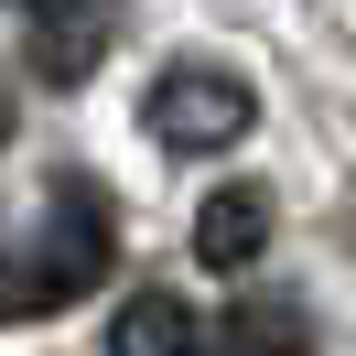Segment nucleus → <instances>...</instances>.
<instances>
[{"label": "nucleus", "mask_w": 356, "mask_h": 356, "mask_svg": "<svg viewBox=\"0 0 356 356\" xmlns=\"http://www.w3.org/2000/svg\"><path fill=\"white\" fill-rule=\"evenodd\" d=\"M0 119H11V108H0Z\"/></svg>", "instance_id": "0eeeda50"}, {"label": "nucleus", "mask_w": 356, "mask_h": 356, "mask_svg": "<svg viewBox=\"0 0 356 356\" xmlns=\"http://www.w3.org/2000/svg\"><path fill=\"white\" fill-rule=\"evenodd\" d=\"M238 346H248V356H302V324H291L281 302H248V313H238Z\"/></svg>", "instance_id": "39448f33"}, {"label": "nucleus", "mask_w": 356, "mask_h": 356, "mask_svg": "<svg viewBox=\"0 0 356 356\" xmlns=\"http://www.w3.org/2000/svg\"><path fill=\"white\" fill-rule=\"evenodd\" d=\"M140 130H152L173 162H216V152H238V140L259 130V87H248L238 65H216V54H184V65L152 76Z\"/></svg>", "instance_id": "f03ea898"}, {"label": "nucleus", "mask_w": 356, "mask_h": 356, "mask_svg": "<svg viewBox=\"0 0 356 356\" xmlns=\"http://www.w3.org/2000/svg\"><path fill=\"white\" fill-rule=\"evenodd\" d=\"M270 184H216V195L195 205V259L205 270H259V248H270Z\"/></svg>", "instance_id": "7ed1b4c3"}, {"label": "nucleus", "mask_w": 356, "mask_h": 356, "mask_svg": "<svg viewBox=\"0 0 356 356\" xmlns=\"http://www.w3.org/2000/svg\"><path fill=\"white\" fill-rule=\"evenodd\" d=\"M97 281H108V205H97L87 184H65V195L44 205V227L0 259V324L65 313V302H87Z\"/></svg>", "instance_id": "f257e3e1"}, {"label": "nucleus", "mask_w": 356, "mask_h": 356, "mask_svg": "<svg viewBox=\"0 0 356 356\" xmlns=\"http://www.w3.org/2000/svg\"><path fill=\"white\" fill-rule=\"evenodd\" d=\"M44 22H65V33H87V0H33Z\"/></svg>", "instance_id": "423d86ee"}, {"label": "nucleus", "mask_w": 356, "mask_h": 356, "mask_svg": "<svg viewBox=\"0 0 356 356\" xmlns=\"http://www.w3.org/2000/svg\"><path fill=\"white\" fill-rule=\"evenodd\" d=\"M108 356H205V334H195V313L173 291H130L108 313Z\"/></svg>", "instance_id": "20e7f679"}]
</instances>
